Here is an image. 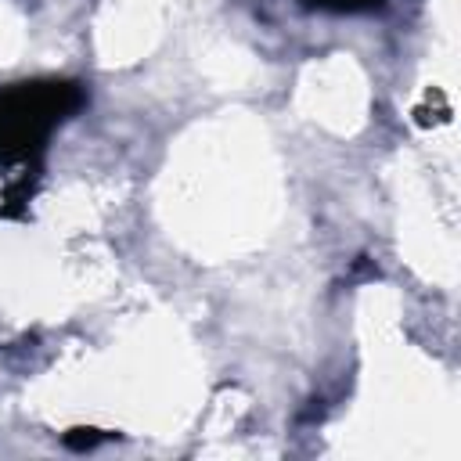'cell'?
Listing matches in <instances>:
<instances>
[{
	"instance_id": "cell-2",
	"label": "cell",
	"mask_w": 461,
	"mask_h": 461,
	"mask_svg": "<svg viewBox=\"0 0 461 461\" xmlns=\"http://www.w3.org/2000/svg\"><path fill=\"white\" fill-rule=\"evenodd\" d=\"M317 11H335V14H357V11H375L385 0H306Z\"/></svg>"
},
{
	"instance_id": "cell-1",
	"label": "cell",
	"mask_w": 461,
	"mask_h": 461,
	"mask_svg": "<svg viewBox=\"0 0 461 461\" xmlns=\"http://www.w3.org/2000/svg\"><path fill=\"white\" fill-rule=\"evenodd\" d=\"M86 94L68 79H32L0 90V166L11 169L4 202H29L50 133L83 108Z\"/></svg>"
}]
</instances>
